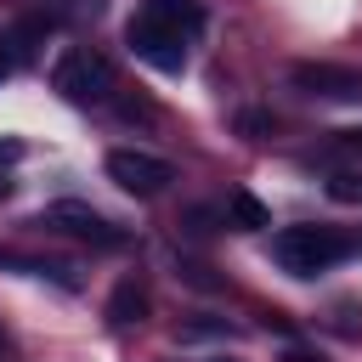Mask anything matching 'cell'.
Returning a JSON list of instances; mask_svg holds the SVG:
<instances>
[{
  "label": "cell",
  "mask_w": 362,
  "mask_h": 362,
  "mask_svg": "<svg viewBox=\"0 0 362 362\" xmlns=\"http://www.w3.org/2000/svg\"><path fill=\"white\" fill-rule=\"evenodd\" d=\"M283 362H322V356H311V351H288Z\"/></svg>",
  "instance_id": "obj_11"
},
{
  "label": "cell",
  "mask_w": 362,
  "mask_h": 362,
  "mask_svg": "<svg viewBox=\"0 0 362 362\" xmlns=\"http://www.w3.org/2000/svg\"><path fill=\"white\" fill-rule=\"evenodd\" d=\"M68 6H74V11H96L102 0H68Z\"/></svg>",
  "instance_id": "obj_12"
},
{
  "label": "cell",
  "mask_w": 362,
  "mask_h": 362,
  "mask_svg": "<svg viewBox=\"0 0 362 362\" xmlns=\"http://www.w3.org/2000/svg\"><path fill=\"white\" fill-rule=\"evenodd\" d=\"M209 362H238V356H209Z\"/></svg>",
  "instance_id": "obj_14"
},
{
  "label": "cell",
  "mask_w": 362,
  "mask_h": 362,
  "mask_svg": "<svg viewBox=\"0 0 362 362\" xmlns=\"http://www.w3.org/2000/svg\"><path fill=\"white\" fill-rule=\"evenodd\" d=\"M356 243H351V232H339V226H283L277 238H272V255H277V266L288 272V277H317V272H328L334 260H345Z\"/></svg>",
  "instance_id": "obj_2"
},
{
  "label": "cell",
  "mask_w": 362,
  "mask_h": 362,
  "mask_svg": "<svg viewBox=\"0 0 362 362\" xmlns=\"http://www.w3.org/2000/svg\"><path fill=\"white\" fill-rule=\"evenodd\" d=\"M226 215H232L243 232H260V226H272L266 204H260V198H249V192H232V198H226Z\"/></svg>",
  "instance_id": "obj_8"
},
{
  "label": "cell",
  "mask_w": 362,
  "mask_h": 362,
  "mask_svg": "<svg viewBox=\"0 0 362 362\" xmlns=\"http://www.w3.org/2000/svg\"><path fill=\"white\" fill-rule=\"evenodd\" d=\"M107 181L124 187V192H136V198H158V192L175 181V170H170V158H158V153L113 147V153H107Z\"/></svg>",
  "instance_id": "obj_4"
},
{
  "label": "cell",
  "mask_w": 362,
  "mask_h": 362,
  "mask_svg": "<svg viewBox=\"0 0 362 362\" xmlns=\"http://www.w3.org/2000/svg\"><path fill=\"white\" fill-rule=\"evenodd\" d=\"M17 158H23V141H17V136H0V170L17 164Z\"/></svg>",
  "instance_id": "obj_10"
},
{
  "label": "cell",
  "mask_w": 362,
  "mask_h": 362,
  "mask_svg": "<svg viewBox=\"0 0 362 362\" xmlns=\"http://www.w3.org/2000/svg\"><path fill=\"white\" fill-rule=\"evenodd\" d=\"M328 192H334L339 204H362V175H334Z\"/></svg>",
  "instance_id": "obj_9"
},
{
  "label": "cell",
  "mask_w": 362,
  "mask_h": 362,
  "mask_svg": "<svg viewBox=\"0 0 362 362\" xmlns=\"http://www.w3.org/2000/svg\"><path fill=\"white\" fill-rule=\"evenodd\" d=\"M141 311H147V288H141L136 277H124V283L113 288V300H107V317H113V322H141Z\"/></svg>",
  "instance_id": "obj_7"
},
{
  "label": "cell",
  "mask_w": 362,
  "mask_h": 362,
  "mask_svg": "<svg viewBox=\"0 0 362 362\" xmlns=\"http://www.w3.org/2000/svg\"><path fill=\"white\" fill-rule=\"evenodd\" d=\"M6 74H11V62H6V57H0V79H6Z\"/></svg>",
  "instance_id": "obj_13"
},
{
  "label": "cell",
  "mask_w": 362,
  "mask_h": 362,
  "mask_svg": "<svg viewBox=\"0 0 362 362\" xmlns=\"http://www.w3.org/2000/svg\"><path fill=\"white\" fill-rule=\"evenodd\" d=\"M294 85L322 102H362V68L345 62H294Z\"/></svg>",
  "instance_id": "obj_5"
},
{
  "label": "cell",
  "mask_w": 362,
  "mask_h": 362,
  "mask_svg": "<svg viewBox=\"0 0 362 362\" xmlns=\"http://www.w3.org/2000/svg\"><path fill=\"white\" fill-rule=\"evenodd\" d=\"M51 85H57L68 102H79V107H90V102H107V96H113V62H107L102 51H90V45H79V51H62V62H57Z\"/></svg>",
  "instance_id": "obj_3"
},
{
  "label": "cell",
  "mask_w": 362,
  "mask_h": 362,
  "mask_svg": "<svg viewBox=\"0 0 362 362\" xmlns=\"http://www.w3.org/2000/svg\"><path fill=\"white\" fill-rule=\"evenodd\" d=\"M198 28H204V11H198L192 0H141V11L130 17L124 40H130V51H136L147 68L181 74V68H187V40H192Z\"/></svg>",
  "instance_id": "obj_1"
},
{
  "label": "cell",
  "mask_w": 362,
  "mask_h": 362,
  "mask_svg": "<svg viewBox=\"0 0 362 362\" xmlns=\"http://www.w3.org/2000/svg\"><path fill=\"white\" fill-rule=\"evenodd\" d=\"M45 226H57V232H68V238H90V243H119V226L102 215V209H90V204H79V198H57L45 215H40Z\"/></svg>",
  "instance_id": "obj_6"
}]
</instances>
